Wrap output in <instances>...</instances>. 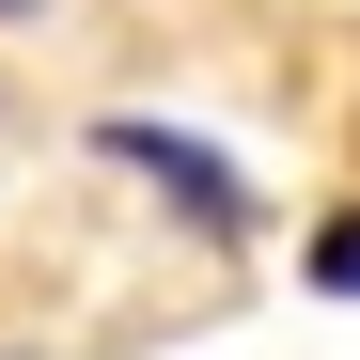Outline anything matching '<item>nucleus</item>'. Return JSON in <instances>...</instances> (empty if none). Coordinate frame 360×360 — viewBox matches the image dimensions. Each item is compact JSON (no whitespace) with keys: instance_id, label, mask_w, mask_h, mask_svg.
Instances as JSON below:
<instances>
[{"instance_id":"obj_1","label":"nucleus","mask_w":360,"mask_h":360,"mask_svg":"<svg viewBox=\"0 0 360 360\" xmlns=\"http://www.w3.org/2000/svg\"><path fill=\"white\" fill-rule=\"evenodd\" d=\"M110 157H141V172H172V188H188L204 219H235V172H219L204 141H157V126H110Z\"/></svg>"},{"instance_id":"obj_2","label":"nucleus","mask_w":360,"mask_h":360,"mask_svg":"<svg viewBox=\"0 0 360 360\" xmlns=\"http://www.w3.org/2000/svg\"><path fill=\"white\" fill-rule=\"evenodd\" d=\"M314 282H329V297H360V219H329V235H314Z\"/></svg>"},{"instance_id":"obj_3","label":"nucleus","mask_w":360,"mask_h":360,"mask_svg":"<svg viewBox=\"0 0 360 360\" xmlns=\"http://www.w3.org/2000/svg\"><path fill=\"white\" fill-rule=\"evenodd\" d=\"M0 16H16V0H0Z\"/></svg>"}]
</instances>
